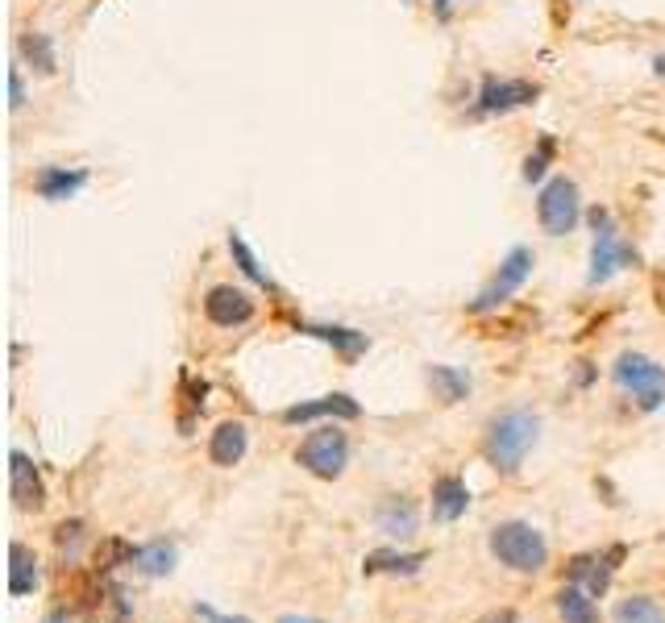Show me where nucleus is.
<instances>
[{"mask_svg":"<svg viewBox=\"0 0 665 623\" xmlns=\"http://www.w3.org/2000/svg\"><path fill=\"white\" fill-rule=\"evenodd\" d=\"M88 184V171L83 166H42L38 179H34V191H38L42 200H71L75 191H83Z\"/></svg>","mask_w":665,"mask_h":623,"instance_id":"15","label":"nucleus"},{"mask_svg":"<svg viewBox=\"0 0 665 623\" xmlns=\"http://www.w3.org/2000/svg\"><path fill=\"white\" fill-rule=\"evenodd\" d=\"M9 104H13V108H21V104H25V83H21V67H13V71H9Z\"/></svg>","mask_w":665,"mask_h":623,"instance_id":"28","label":"nucleus"},{"mask_svg":"<svg viewBox=\"0 0 665 623\" xmlns=\"http://www.w3.org/2000/svg\"><path fill=\"white\" fill-rule=\"evenodd\" d=\"M133 569H138V574H145V578H163V574H171V569H175V544H166V540L138 544Z\"/></svg>","mask_w":665,"mask_h":623,"instance_id":"20","label":"nucleus"},{"mask_svg":"<svg viewBox=\"0 0 665 623\" xmlns=\"http://www.w3.org/2000/svg\"><path fill=\"white\" fill-rule=\"evenodd\" d=\"M653 71H657V75H665V55H657V59H653Z\"/></svg>","mask_w":665,"mask_h":623,"instance_id":"32","label":"nucleus"},{"mask_svg":"<svg viewBox=\"0 0 665 623\" xmlns=\"http://www.w3.org/2000/svg\"><path fill=\"white\" fill-rule=\"evenodd\" d=\"M246 449H249V428L242 424V420H225V424H217V433H212V440H208V457H212V466H221V470L237 466V461L246 457Z\"/></svg>","mask_w":665,"mask_h":623,"instance_id":"12","label":"nucleus"},{"mask_svg":"<svg viewBox=\"0 0 665 623\" xmlns=\"http://www.w3.org/2000/svg\"><path fill=\"white\" fill-rule=\"evenodd\" d=\"M229 254H233V262H237V270L246 274L249 283H258V287H267V291H279L275 287V279H270V270H262V262L254 258V249L246 246V237H242L237 228L229 233Z\"/></svg>","mask_w":665,"mask_h":623,"instance_id":"21","label":"nucleus"},{"mask_svg":"<svg viewBox=\"0 0 665 623\" xmlns=\"http://www.w3.org/2000/svg\"><path fill=\"white\" fill-rule=\"evenodd\" d=\"M537 440H540V415L516 408V412H503L487 424L482 454H487V461L495 466L499 474H516Z\"/></svg>","mask_w":665,"mask_h":623,"instance_id":"1","label":"nucleus"},{"mask_svg":"<svg viewBox=\"0 0 665 623\" xmlns=\"http://www.w3.org/2000/svg\"><path fill=\"white\" fill-rule=\"evenodd\" d=\"M466 507H470V486H466V478H457V474L436 478L433 482V519L454 524V519L466 516Z\"/></svg>","mask_w":665,"mask_h":623,"instance_id":"13","label":"nucleus"},{"mask_svg":"<svg viewBox=\"0 0 665 623\" xmlns=\"http://www.w3.org/2000/svg\"><path fill=\"white\" fill-rule=\"evenodd\" d=\"M424 553H392V549H378L366 557V574H416L424 565Z\"/></svg>","mask_w":665,"mask_h":623,"instance_id":"23","label":"nucleus"},{"mask_svg":"<svg viewBox=\"0 0 665 623\" xmlns=\"http://www.w3.org/2000/svg\"><path fill=\"white\" fill-rule=\"evenodd\" d=\"M300 332H308V337H316V341H325V345H332V350L341 353L346 362H353L358 353H366V332H358V329H346V325H295Z\"/></svg>","mask_w":665,"mask_h":623,"instance_id":"16","label":"nucleus"},{"mask_svg":"<svg viewBox=\"0 0 665 623\" xmlns=\"http://www.w3.org/2000/svg\"><path fill=\"white\" fill-rule=\"evenodd\" d=\"M591 228H595V242H591V274H586V283H607L611 274L637 267V249L620 237V225L611 221L607 208H591Z\"/></svg>","mask_w":665,"mask_h":623,"instance_id":"4","label":"nucleus"},{"mask_svg":"<svg viewBox=\"0 0 665 623\" xmlns=\"http://www.w3.org/2000/svg\"><path fill=\"white\" fill-rule=\"evenodd\" d=\"M374 524H378V532H387V537H412L416 524H420V512H416L412 498L404 495H387L378 503V512H374Z\"/></svg>","mask_w":665,"mask_h":623,"instance_id":"14","label":"nucleus"},{"mask_svg":"<svg viewBox=\"0 0 665 623\" xmlns=\"http://www.w3.org/2000/svg\"><path fill=\"white\" fill-rule=\"evenodd\" d=\"M491 553H495L499 565H508L516 574H540L549 565V544L524 519H503L491 528Z\"/></svg>","mask_w":665,"mask_h":623,"instance_id":"2","label":"nucleus"},{"mask_svg":"<svg viewBox=\"0 0 665 623\" xmlns=\"http://www.w3.org/2000/svg\"><path fill=\"white\" fill-rule=\"evenodd\" d=\"M46 623H67V615H62V611H55V615H50Z\"/></svg>","mask_w":665,"mask_h":623,"instance_id":"33","label":"nucleus"},{"mask_svg":"<svg viewBox=\"0 0 665 623\" xmlns=\"http://www.w3.org/2000/svg\"><path fill=\"white\" fill-rule=\"evenodd\" d=\"M295 461L316 478H341L350 466V436L341 433L337 424L329 428H316L304 436V445L295 449Z\"/></svg>","mask_w":665,"mask_h":623,"instance_id":"6","label":"nucleus"},{"mask_svg":"<svg viewBox=\"0 0 665 623\" xmlns=\"http://www.w3.org/2000/svg\"><path fill=\"white\" fill-rule=\"evenodd\" d=\"M205 316L217 329H242V325L254 320V295L233 287V283H217L205 295Z\"/></svg>","mask_w":665,"mask_h":623,"instance_id":"9","label":"nucleus"},{"mask_svg":"<svg viewBox=\"0 0 665 623\" xmlns=\"http://www.w3.org/2000/svg\"><path fill=\"white\" fill-rule=\"evenodd\" d=\"M540 96L537 83L528 80H499V75H487L482 87H478L475 113L478 117H499V113H512V108H524Z\"/></svg>","mask_w":665,"mask_h":623,"instance_id":"8","label":"nucleus"},{"mask_svg":"<svg viewBox=\"0 0 665 623\" xmlns=\"http://www.w3.org/2000/svg\"><path fill=\"white\" fill-rule=\"evenodd\" d=\"M558 611H561V623H599V611L591 602V590L582 586H561L558 590Z\"/></svg>","mask_w":665,"mask_h":623,"instance_id":"19","label":"nucleus"},{"mask_svg":"<svg viewBox=\"0 0 665 623\" xmlns=\"http://www.w3.org/2000/svg\"><path fill=\"white\" fill-rule=\"evenodd\" d=\"M579 216H582V200H579V184H574V179L558 175V179H549V184L540 187L537 221L549 237H565V233H574Z\"/></svg>","mask_w":665,"mask_h":623,"instance_id":"7","label":"nucleus"},{"mask_svg":"<svg viewBox=\"0 0 665 623\" xmlns=\"http://www.w3.org/2000/svg\"><path fill=\"white\" fill-rule=\"evenodd\" d=\"M611 620L616 623H665V611H662V602L649 599V595H628V599L616 602Z\"/></svg>","mask_w":665,"mask_h":623,"instance_id":"22","label":"nucleus"},{"mask_svg":"<svg viewBox=\"0 0 665 623\" xmlns=\"http://www.w3.org/2000/svg\"><path fill=\"white\" fill-rule=\"evenodd\" d=\"M487 623H520V620L512 615V611H503V615H495V620H487Z\"/></svg>","mask_w":665,"mask_h":623,"instance_id":"31","label":"nucleus"},{"mask_svg":"<svg viewBox=\"0 0 665 623\" xmlns=\"http://www.w3.org/2000/svg\"><path fill=\"white\" fill-rule=\"evenodd\" d=\"M611 378L623 395L637 399L641 412H657L665 408V366H657L649 353H637V350H623L611 366Z\"/></svg>","mask_w":665,"mask_h":623,"instance_id":"3","label":"nucleus"},{"mask_svg":"<svg viewBox=\"0 0 665 623\" xmlns=\"http://www.w3.org/2000/svg\"><path fill=\"white\" fill-rule=\"evenodd\" d=\"M200 611V620H208V623H246V620H225V615H217L212 607H196Z\"/></svg>","mask_w":665,"mask_h":623,"instance_id":"29","label":"nucleus"},{"mask_svg":"<svg viewBox=\"0 0 665 623\" xmlns=\"http://www.w3.org/2000/svg\"><path fill=\"white\" fill-rule=\"evenodd\" d=\"M549 163H553V138H540V145L524 158V179L528 184H537L540 175L549 171Z\"/></svg>","mask_w":665,"mask_h":623,"instance_id":"26","label":"nucleus"},{"mask_svg":"<svg viewBox=\"0 0 665 623\" xmlns=\"http://www.w3.org/2000/svg\"><path fill=\"white\" fill-rule=\"evenodd\" d=\"M9 595L13 599H25L34 586H38V557H34V549L30 544H21V540H13L9 544Z\"/></svg>","mask_w":665,"mask_h":623,"instance_id":"17","label":"nucleus"},{"mask_svg":"<svg viewBox=\"0 0 665 623\" xmlns=\"http://www.w3.org/2000/svg\"><path fill=\"white\" fill-rule=\"evenodd\" d=\"M320 415H332V420H358L362 408H358V399L350 395H320V399H312V403H295L283 412V424H308V420H320Z\"/></svg>","mask_w":665,"mask_h":623,"instance_id":"11","label":"nucleus"},{"mask_svg":"<svg viewBox=\"0 0 665 623\" xmlns=\"http://www.w3.org/2000/svg\"><path fill=\"white\" fill-rule=\"evenodd\" d=\"M429 387L441 403H462L466 395H470V374L457 371V366H429Z\"/></svg>","mask_w":665,"mask_h":623,"instance_id":"18","label":"nucleus"},{"mask_svg":"<svg viewBox=\"0 0 665 623\" xmlns=\"http://www.w3.org/2000/svg\"><path fill=\"white\" fill-rule=\"evenodd\" d=\"M436 9H450V4H454V0H433Z\"/></svg>","mask_w":665,"mask_h":623,"instance_id":"34","label":"nucleus"},{"mask_svg":"<svg viewBox=\"0 0 665 623\" xmlns=\"http://www.w3.org/2000/svg\"><path fill=\"white\" fill-rule=\"evenodd\" d=\"M533 267H537L533 249H528V246H512V249H508V258L499 262L495 274L487 279V287H482L475 299H470V312H475V316H487V312L503 308V304H508V299H512V295H516V291L528 283Z\"/></svg>","mask_w":665,"mask_h":623,"instance_id":"5","label":"nucleus"},{"mask_svg":"<svg viewBox=\"0 0 665 623\" xmlns=\"http://www.w3.org/2000/svg\"><path fill=\"white\" fill-rule=\"evenodd\" d=\"M138 557V544H129L121 537H108L101 540V549H96V569H117V565H133Z\"/></svg>","mask_w":665,"mask_h":623,"instance_id":"25","label":"nucleus"},{"mask_svg":"<svg viewBox=\"0 0 665 623\" xmlns=\"http://www.w3.org/2000/svg\"><path fill=\"white\" fill-rule=\"evenodd\" d=\"M9 491H13V503H18L21 512H42L46 507V486H42L38 478V466L21 449L9 454Z\"/></svg>","mask_w":665,"mask_h":623,"instance_id":"10","label":"nucleus"},{"mask_svg":"<svg viewBox=\"0 0 665 623\" xmlns=\"http://www.w3.org/2000/svg\"><path fill=\"white\" fill-rule=\"evenodd\" d=\"M21 55L34 62V71H38V75H55V67H59L55 46H50L46 34H25V38H21Z\"/></svg>","mask_w":665,"mask_h":623,"instance_id":"24","label":"nucleus"},{"mask_svg":"<svg viewBox=\"0 0 665 623\" xmlns=\"http://www.w3.org/2000/svg\"><path fill=\"white\" fill-rule=\"evenodd\" d=\"M279 623H325V620H312V615H283Z\"/></svg>","mask_w":665,"mask_h":623,"instance_id":"30","label":"nucleus"},{"mask_svg":"<svg viewBox=\"0 0 665 623\" xmlns=\"http://www.w3.org/2000/svg\"><path fill=\"white\" fill-rule=\"evenodd\" d=\"M55 540H59V549L67 553V557H75V549H80V540H83V524H80V519H71V524H59Z\"/></svg>","mask_w":665,"mask_h":623,"instance_id":"27","label":"nucleus"}]
</instances>
